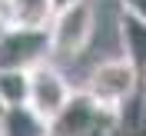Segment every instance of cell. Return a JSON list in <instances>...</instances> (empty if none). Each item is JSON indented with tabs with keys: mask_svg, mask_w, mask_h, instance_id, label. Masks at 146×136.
I'll use <instances>...</instances> for the list:
<instances>
[{
	"mask_svg": "<svg viewBox=\"0 0 146 136\" xmlns=\"http://www.w3.org/2000/svg\"><path fill=\"white\" fill-rule=\"evenodd\" d=\"M27 103V70L0 66V109Z\"/></svg>",
	"mask_w": 146,
	"mask_h": 136,
	"instance_id": "9c48e42d",
	"label": "cell"
},
{
	"mask_svg": "<svg viewBox=\"0 0 146 136\" xmlns=\"http://www.w3.org/2000/svg\"><path fill=\"white\" fill-rule=\"evenodd\" d=\"M53 17L50 0H3V20L20 27H46Z\"/></svg>",
	"mask_w": 146,
	"mask_h": 136,
	"instance_id": "ba28073f",
	"label": "cell"
},
{
	"mask_svg": "<svg viewBox=\"0 0 146 136\" xmlns=\"http://www.w3.org/2000/svg\"><path fill=\"white\" fill-rule=\"evenodd\" d=\"M3 23H7V20H3V17H0V30H3Z\"/></svg>",
	"mask_w": 146,
	"mask_h": 136,
	"instance_id": "4fadbf2b",
	"label": "cell"
},
{
	"mask_svg": "<svg viewBox=\"0 0 146 136\" xmlns=\"http://www.w3.org/2000/svg\"><path fill=\"white\" fill-rule=\"evenodd\" d=\"M119 46H123V60H129L143 73L146 70V20L123 10V17H119Z\"/></svg>",
	"mask_w": 146,
	"mask_h": 136,
	"instance_id": "52a82bcc",
	"label": "cell"
},
{
	"mask_svg": "<svg viewBox=\"0 0 146 136\" xmlns=\"http://www.w3.org/2000/svg\"><path fill=\"white\" fill-rule=\"evenodd\" d=\"M96 33V7L93 0H73L66 7L53 10V17L46 23V36H50V56L60 60H76L86 53Z\"/></svg>",
	"mask_w": 146,
	"mask_h": 136,
	"instance_id": "6da1fadb",
	"label": "cell"
},
{
	"mask_svg": "<svg viewBox=\"0 0 146 136\" xmlns=\"http://www.w3.org/2000/svg\"><path fill=\"white\" fill-rule=\"evenodd\" d=\"M139 109H143V119H146V90H143V100H139Z\"/></svg>",
	"mask_w": 146,
	"mask_h": 136,
	"instance_id": "7c38bea8",
	"label": "cell"
},
{
	"mask_svg": "<svg viewBox=\"0 0 146 136\" xmlns=\"http://www.w3.org/2000/svg\"><path fill=\"white\" fill-rule=\"evenodd\" d=\"M0 136H50V123L36 116L27 103L0 109Z\"/></svg>",
	"mask_w": 146,
	"mask_h": 136,
	"instance_id": "8992f818",
	"label": "cell"
},
{
	"mask_svg": "<svg viewBox=\"0 0 146 136\" xmlns=\"http://www.w3.org/2000/svg\"><path fill=\"white\" fill-rule=\"evenodd\" d=\"M113 123H116V109L100 106L83 90H73L66 106L50 119V136H106Z\"/></svg>",
	"mask_w": 146,
	"mask_h": 136,
	"instance_id": "3957f363",
	"label": "cell"
},
{
	"mask_svg": "<svg viewBox=\"0 0 146 136\" xmlns=\"http://www.w3.org/2000/svg\"><path fill=\"white\" fill-rule=\"evenodd\" d=\"M119 7L126 10V13H133V17L146 20V0H119Z\"/></svg>",
	"mask_w": 146,
	"mask_h": 136,
	"instance_id": "30bf717a",
	"label": "cell"
},
{
	"mask_svg": "<svg viewBox=\"0 0 146 136\" xmlns=\"http://www.w3.org/2000/svg\"><path fill=\"white\" fill-rule=\"evenodd\" d=\"M53 3V10H60V7H66V3H73V0H50Z\"/></svg>",
	"mask_w": 146,
	"mask_h": 136,
	"instance_id": "8fae6325",
	"label": "cell"
},
{
	"mask_svg": "<svg viewBox=\"0 0 146 136\" xmlns=\"http://www.w3.org/2000/svg\"><path fill=\"white\" fill-rule=\"evenodd\" d=\"M50 60V36L46 27H20V23H3L0 30V66H30Z\"/></svg>",
	"mask_w": 146,
	"mask_h": 136,
	"instance_id": "5b68a950",
	"label": "cell"
},
{
	"mask_svg": "<svg viewBox=\"0 0 146 136\" xmlns=\"http://www.w3.org/2000/svg\"><path fill=\"white\" fill-rule=\"evenodd\" d=\"M70 96H73V86L66 83L63 70L53 60H43L27 70V106L36 116H43L46 123L66 106Z\"/></svg>",
	"mask_w": 146,
	"mask_h": 136,
	"instance_id": "277c9868",
	"label": "cell"
},
{
	"mask_svg": "<svg viewBox=\"0 0 146 136\" xmlns=\"http://www.w3.org/2000/svg\"><path fill=\"white\" fill-rule=\"evenodd\" d=\"M143 76H146V70H143Z\"/></svg>",
	"mask_w": 146,
	"mask_h": 136,
	"instance_id": "5bb4252c",
	"label": "cell"
},
{
	"mask_svg": "<svg viewBox=\"0 0 146 136\" xmlns=\"http://www.w3.org/2000/svg\"><path fill=\"white\" fill-rule=\"evenodd\" d=\"M139 80H143V73L129 60L110 56V60H103L90 70V76L83 83V93L106 109H119L126 100H133L139 93Z\"/></svg>",
	"mask_w": 146,
	"mask_h": 136,
	"instance_id": "7a4b0ae2",
	"label": "cell"
}]
</instances>
